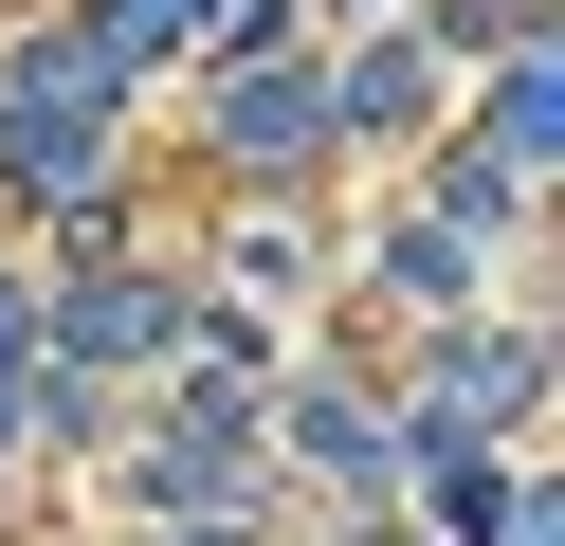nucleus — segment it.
Segmentation results:
<instances>
[{
  "label": "nucleus",
  "mask_w": 565,
  "mask_h": 546,
  "mask_svg": "<svg viewBox=\"0 0 565 546\" xmlns=\"http://www.w3.org/2000/svg\"><path fill=\"white\" fill-rule=\"evenodd\" d=\"M292 437H310V456L347 473V492H365V473H383V419H365V400H292Z\"/></svg>",
  "instance_id": "nucleus-1"
}]
</instances>
